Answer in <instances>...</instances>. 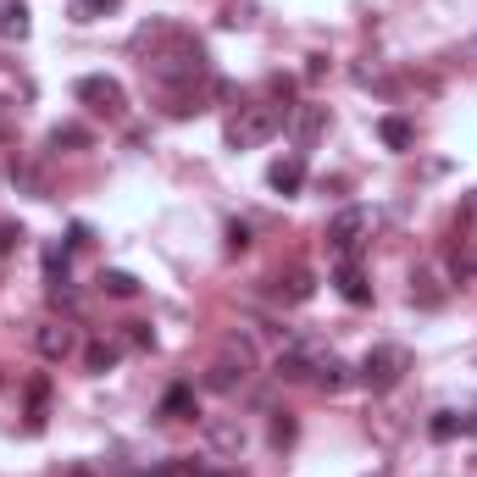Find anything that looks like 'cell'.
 Segmentation results:
<instances>
[{
	"instance_id": "obj_1",
	"label": "cell",
	"mask_w": 477,
	"mask_h": 477,
	"mask_svg": "<svg viewBox=\"0 0 477 477\" xmlns=\"http://www.w3.org/2000/svg\"><path fill=\"white\" fill-rule=\"evenodd\" d=\"M134 56L145 61V73L162 84V89H178V84H206L211 78V56L206 45L178 22H150L134 34Z\"/></svg>"
},
{
	"instance_id": "obj_2",
	"label": "cell",
	"mask_w": 477,
	"mask_h": 477,
	"mask_svg": "<svg viewBox=\"0 0 477 477\" xmlns=\"http://www.w3.org/2000/svg\"><path fill=\"white\" fill-rule=\"evenodd\" d=\"M283 106H267V101H256V106H239L234 117H228V145L234 150H256V145H267L278 128H283Z\"/></svg>"
},
{
	"instance_id": "obj_3",
	"label": "cell",
	"mask_w": 477,
	"mask_h": 477,
	"mask_svg": "<svg viewBox=\"0 0 477 477\" xmlns=\"http://www.w3.org/2000/svg\"><path fill=\"white\" fill-rule=\"evenodd\" d=\"M250 372H256V344L234 333L228 344H222V356L211 361V372H206V389H211V394H234V389L244 384Z\"/></svg>"
},
{
	"instance_id": "obj_4",
	"label": "cell",
	"mask_w": 477,
	"mask_h": 477,
	"mask_svg": "<svg viewBox=\"0 0 477 477\" xmlns=\"http://www.w3.org/2000/svg\"><path fill=\"white\" fill-rule=\"evenodd\" d=\"M367 234H372V216H367L361 206H344V211L328 222V250H333L339 261H356L361 244H367Z\"/></svg>"
},
{
	"instance_id": "obj_5",
	"label": "cell",
	"mask_w": 477,
	"mask_h": 477,
	"mask_svg": "<svg viewBox=\"0 0 477 477\" xmlns=\"http://www.w3.org/2000/svg\"><path fill=\"white\" fill-rule=\"evenodd\" d=\"M405 372H411V356H405L400 344H372V349H367V361H361V384L384 394V389L400 384Z\"/></svg>"
},
{
	"instance_id": "obj_6",
	"label": "cell",
	"mask_w": 477,
	"mask_h": 477,
	"mask_svg": "<svg viewBox=\"0 0 477 477\" xmlns=\"http://www.w3.org/2000/svg\"><path fill=\"white\" fill-rule=\"evenodd\" d=\"M73 94H78L89 111H101V117H111V122L128 111V89H122L117 78H106V73H84V78L73 84Z\"/></svg>"
},
{
	"instance_id": "obj_7",
	"label": "cell",
	"mask_w": 477,
	"mask_h": 477,
	"mask_svg": "<svg viewBox=\"0 0 477 477\" xmlns=\"http://www.w3.org/2000/svg\"><path fill=\"white\" fill-rule=\"evenodd\" d=\"M316 356H322V344L300 339V344H289V349L278 356V372H272V377H283V384H305L311 367H316Z\"/></svg>"
},
{
	"instance_id": "obj_8",
	"label": "cell",
	"mask_w": 477,
	"mask_h": 477,
	"mask_svg": "<svg viewBox=\"0 0 477 477\" xmlns=\"http://www.w3.org/2000/svg\"><path fill=\"white\" fill-rule=\"evenodd\" d=\"M34 349H40L45 361H67L73 349H78V333H73L67 322H40V328H34Z\"/></svg>"
},
{
	"instance_id": "obj_9",
	"label": "cell",
	"mask_w": 477,
	"mask_h": 477,
	"mask_svg": "<svg viewBox=\"0 0 477 477\" xmlns=\"http://www.w3.org/2000/svg\"><path fill=\"white\" fill-rule=\"evenodd\" d=\"M272 295H278L283 305H305V300L316 295V272H311V267H289V272H278V278H272Z\"/></svg>"
},
{
	"instance_id": "obj_10",
	"label": "cell",
	"mask_w": 477,
	"mask_h": 477,
	"mask_svg": "<svg viewBox=\"0 0 477 477\" xmlns=\"http://www.w3.org/2000/svg\"><path fill=\"white\" fill-rule=\"evenodd\" d=\"M206 438H211V450H222V455L244 450V428L234 417H206Z\"/></svg>"
},
{
	"instance_id": "obj_11",
	"label": "cell",
	"mask_w": 477,
	"mask_h": 477,
	"mask_svg": "<svg viewBox=\"0 0 477 477\" xmlns=\"http://www.w3.org/2000/svg\"><path fill=\"white\" fill-rule=\"evenodd\" d=\"M267 183L278 189V195H295V189L305 183V155H283V162H272Z\"/></svg>"
},
{
	"instance_id": "obj_12",
	"label": "cell",
	"mask_w": 477,
	"mask_h": 477,
	"mask_svg": "<svg viewBox=\"0 0 477 477\" xmlns=\"http://www.w3.org/2000/svg\"><path fill=\"white\" fill-rule=\"evenodd\" d=\"M339 295H344L349 305H367V300H372V283H367V272H361L356 261H339Z\"/></svg>"
},
{
	"instance_id": "obj_13",
	"label": "cell",
	"mask_w": 477,
	"mask_h": 477,
	"mask_svg": "<svg viewBox=\"0 0 477 477\" xmlns=\"http://www.w3.org/2000/svg\"><path fill=\"white\" fill-rule=\"evenodd\" d=\"M311 377H316V384H322L328 394H339V389L349 384V367L333 356V349H322V356H316V367H311Z\"/></svg>"
},
{
	"instance_id": "obj_14",
	"label": "cell",
	"mask_w": 477,
	"mask_h": 477,
	"mask_svg": "<svg viewBox=\"0 0 477 477\" xmlns=\"http://www.w3.org/2000/svg\"><path fill=\"white\" fill-rule=\"evenodd\" d=\"M167 111H172V117H195V111H206V89H200V84H178V89H167Z\"/></svg>"
},
{
	"instance_id": "obj_15",
	"label": "cell",
	"mask_w": 477,
	"mask_h": 477,
	"mask_svg": "<svg viewBox=\"0 0 477 477\" xmlns=\"http://www.w3.org/2000/svg\"><path fill=\"white\" fill-rule=\"evenodd\" d=\"M289 128H295V139H300V145H311L316 134L328 128V106H300V111H295V122H289Z\"/></svg>"
},
{
	"instance_id": "obj_16",
	"label": "cell",
	"mask_w": 477,
	"mask_h": 477,
	"mask_svg": "<svg viewBox=\"0 0 477 477\" xmlns=\"http://www.w3.org/2000/svg\"><path fill=\"white\" fill-rule=\"evenodd\" d=\"M162 417H167V422L200 417V411H195V389H189V384H172V389H167V400H162Z\"/></svg>"
},
{
	"instance_id": "obj_17",
	"label": "cell",
	"mask_w": 477,
	"mask_h": 477,
	"mask_svg": "<svg viewBox=\"0 0 477 477\" xmlns=\"http://www.w3.org/2000/svg\"><path fill=\"white\" fill-rule=\"evenodd\" d=\"M411 300H417V305H428V311H438V305H444V289H438V278H433L428 267H417V272H411Z\"/></svg>"
},
{
	"instance_id": "obj_18",
	"label": "cell",
	"mask_w": 477,
	"mask_h": 477,
	"mask_svg": "<svg viewBox=\"0 0 477 477\" xmlns=\"http://www.w3.org/2000/svg\"><path fill=\"white\" fill-rule=\"evenodd\" d=\"M377 139H384L389 150H411V145H417V128H411L405 117H384V122H377Z\"/></svg>"
},
{
	"instance_id": "obj_19",
	"label": "cell",
	"mask_w": 477,
	"mask_h": 477,
	"mask_svg": "<svg viewBox=\"0 0 477 477\" xmlns=\"http://www.w3.org/2000/svg\"><path fill=\"white\" fill-rule=\"evenodd\" d=\"M0 40H28V6L22 0H6V6H0Z\"/></svg>"
},
{
	"instance_id": "obj_20",
	"label": "cell",
	"mask_w": 477,
	"mask_h": 477,
	"mask_svg": "<svg viewBox=\"0 0 477 477\" xmlns=\"http://www.w3.org/2000/svg\"><path fill=\"white\" fill-rule=\"evenodd\" d=\"M101 289H106L111 300H134V295H139V278H134V272H117V267H111V272H101Z\"/></svg>"
},
{
	"instance_id": "obj_21",
	"label": "cell",
	"mask_w": 477,
	"mask_h": 477,
	"mask_svg": "<svg viewBox=\"0 0 477 477\" xmlns=\"http://www.w3.org/2000/svg\"><path fill=\"white\" fill-rule=\"evenodd\" d=\"M50 145L61 150V145H67V150H89V128H78V122H56V128H50Z\"/></svg>"
},
{
	"instance_id": "obj_22",
	"label": "cell",
	"mask_w": 477,
	"mask_h": 477,
	"mask_svg": "<svg viewBox=\"0 0 477 477\" xmlns=\"http://www.w3.org/2000/svg\"><path fill=\"white\" fill-rule=\"evenodd\" d=\"M122 6V0H73V22H101Z\"/></svg>"
},
{
	"instance_id": "obj_23",
	"label": "cell",
	"mask_w": 477,
	"mask_h": 477,
	"mask_svg": "<svg viewBox=\"0 0 477 477\" xmlns=\"http://www.w3.org/2000/svg\"><path fill=\"white\" fill-rule=\"evenodd\" d=\"M84 367H89V372H111V367H117V344H89V349H84Z\"/></svg>"
},
{
	"instance_id": "obj_24",
	"label": "cell",
	"mask_w": 477,
	"mask_h": 477,
	"mask_svg": "<svg viewBox=\"0 0 477 477\" xmlns=\"http://www.w3.org/2000/svg\"><path fill=\"white\" fill-rule=\"evenodd\" d=\"M250 12H256V6H250V0H234V6L222 12V22H228V28H244V22H250Z\"/></svg>"
},
{
	"instance_id": "obj_25",
	"label": "cell",
	"mask_w": 477,
	"mask_h": 477,
	"mask_svg": "<svg viewBox=\"0 0 477 477\" xmlns=\"http://www.w3.org/2000/svg\"><path fill=\"white\" fill-rule=\"evenodd\" d=\"M272 444H278V450H283V444H295V422H289V417L272 422Z\"/></svg>"
},
{
	"instance_id": "obj_26",
	"label": "cell",
	"mask_w": 477,
	"mask_h": 477,
	"mask_svg": "<svg viewBox=\"0 0 477 477\" xmlns=\"http://www.w3.org/2000/svg\"><path fill=\"white\" fill-rule=\"evenodd\" d=\"M455 433H461L455 417H433V438H455Z\"/></svg>"
},
{
	"instance_id": "obj_27",
	"label": "cell",
	"mask_w": 477,
	"mask_h": 477,
	"mask_svg": "<svg viewBox=\"0 0 477 477\" xmlns=\"http://www.w3.org/2000/svg\"><path fill=\"white\" fill-rule=\"evenodd\" d=\"M17 239H22L17 222H0V250H17Z\"/></svg>"
},
{
	"instance_id": "obj_28",
	"label": "cell",
	"mask_w": 477,
	"mask_h": 477,
	"mask_svg": "<svg viewBox=\"0 0 477 477\" xmlns=\"http://www.w3.org/2000/svg\"><path fill=\"white\" fill-rule=\"evenodd\" d=\"M228 250H250V228H244V222H234V228H228Z\"/></svg>"
},
{
	"instance_id": "obj_29",
	"label": "cell",
	"mask_w": 477,
	"mask_h": 477,
	"mask_svg": "<svg viewBox=\"0 0 477 477\" xmlns=\"http://www.w3.org/2000/svg\"><path fill=\"white\" fill-rule=\"evenodd\" d=\"M128 344H150V328L145 322H128Z\"/></svg>"
}]
</instances>
